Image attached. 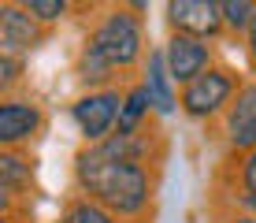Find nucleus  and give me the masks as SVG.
<instances>
[{
  "instance_id": "nucleus-1",
  "label": "nucleus",
  "mask_w": 256,
  "mask_h": 223,
  "mask_svg": "<svg viewBox=\"0 0 256 223\" xmlns=\"http://www.w3.org/2000/svg\"><path fill=\"white\" fill-rule=\"evenodd\" d=\"M145 4H112L104 15L86 30L82 45L74 52V78L86 89L119 86L122 75H130L138 64H145Z\"/></svg>"
},
{
  "instance_id": "nucleus-2",
  "label": "nucleus",
  "mask_w": 256,
  "mask_h": 223,
  "mask_svg": "<svg viewBox=\"0 0 256 223\" xmlns=\"http://www.w3.org/2000/svg\"><path fill=\"white\" fill-rule=\"evenodd\" d=\"M70 178H74V193L104 204L119 223H141L152 208L160 171L122 164V160L104 156L96 145H82L70 160Z\"/></svg>"
},
{
  "instance_id": "nucleus-3",
  "label": "nucleus",
  "mask_w": 256,
  "mask_h": 223,
  "mask_svg": "<svg viewBox=\"0 0 256 223\" xmlns=\"http://www.w3.org/2000/svg\"><path fill=\"white\" fill-rule=\"evenodd\" d=\"M238 89H242V78H238L234 67L226 64H216L212 71H204L200 78H193L190 86H182V115H190V119L197 123H216L223 119L226 108L234 104Z\"/></svg>"
},
{
  "instance_id": "nucleus-4",
  "label": "nucleus",
  "mask_w": 256,
  "mask_h": 223,
  "mask_svg": "<svg viewBox=\"0 0 256 223\" xmlns=\"http://www.w3.org/2000/svg\"><path fill=\"white\" fill-rule=\"evenodd\" d=\"M122 97H126V86H108V89H86L70 101V123L86 145H100L104 138L116 134Z\"/></svg>"
},
{
  "instance_id": "nucleus-5",
  "label": "nucleus",
  "mask_w": 256,
  "mask_h": 223,
  "mask_svg": "<svg viewBox=\"0 0 256 223\" xmlns=\"http://www.w3.org/2000/svg\"><path fill=\"white\" fill-rule=\"evenodd\" d=\"M171 34H186L197 41H219L226 34L223 23V0H171L164 8Z\"/></svg>"
},
{
  "instance_id": "nucleus-6",
  "label": "nucleus",
  "mask_w": 256,
  "mask_h": 223,
  "mask_svg": "<svg viewBox=\"0 0 256 223\" xmlns=\"http://www.w3.org/2000/svg\"><path fill=\"white\" fill-rule=\"evenodd\" d=\"M45 130V108L30 97H4L0 101V145L4 149H26Z\"/></svg>"
},
{
  "instance_id": "nucleus-7",
  "label": "nucleus",
  "mask_w": 256,
  "mask_h": 223,
  "mask_svg": "<svg viewBox=\"0 0 256 223\" xmlns=\"http://www.w3.org/2000/svg\"><path fill=\"white\" fill-rule=\"evenodd\" d=\"M45 38H48V26H41L22 4H12V0L0 4V56L22 60L26 52L45 45Z\"/></svg>"
},
{
  "instance_id": "nucleus-8",
  "label": "nucleus",
  "mask_w": 256,
  "mask_h": 223,
  "mask_svg": "<svg viewBox=\"0 0 256 223\" xmlns=\"http://www.w3.org/2000/svg\"><path fill=\"white\" fill-rule=\"evenodd\" d=\"M164 60H167V71L171 78L182 86H190L193 78H200L204 71L216 67V49L208 41H197V38H186V34H171L164 45Z\"/></svg>"
},
{
  "instance_id": "nucleus-9",
  "label": "nucleus",
  "mask_w": 256,
  "mask_h": 223,
  "mask_svg": "<svg viewBox=\"0 0 256 223\" xmlns=\"http://www.w3.org/2000/svg\"><path fill=\"white\" fill-rule=\"evenodd\" d=\"M138 82L148 89V101H152V112H156V115H174V112H182V104H178L182 89H178V82L171 78V71H167L164 49H148L145 64H141V78H138Z\"/></svg>"
},
{
  "instance_id": "nucleus-10",
  "label": "nucleus",
  "mask_w": 256,
  "mask_h": 223,
  "mask_svg": "<svg viewBox=\"0 0 256 223\" xmlns=\"http://www.w3.org/2000/svg\"><path fill=\"white\" fill-rule=\"evenodd\" d=\"M0 193H4V216H12L19 201L34 197V156L26 149L0 153Z\"/></svg>"
},
{
  "instance_id": "nucleus-11",
  "label": "nucleus",
  "mask_w": 256,
  "mask_h": 223,
  "mask_svg": "<svg viewBox=\"0 0 256 223\" xmlns=\"http://www.w3.org/2000/svg\"><path fill=\"white\" fill-rule=\"evenodd\" d=\"M249 123H256V78L242 82V89H238V97H234V104L226 108L223 119H219V134H223V141H230L234 134H242Z\"/></svg>"
},
{
  "instance_id": "nucleus-12",
  "label": "nucleus",
  "mask_w": 256,
  "mask_h": 223,
  "mask_svg": "<svg viewBox=\"0 0 256 223\" xmlns=\"http://www.w3.org/2000/svg\"><path fill=\"white\" fill-rule=\"evenodd\" d=\"M152 101H148V89L141 86V82H130L126 86V97H122V112H119V127L122 134H130V130H141L145 123H152Z\"/></svg>"
},
{
  "instance_id": "nucleus-13",
  "label": "nucleus",
  "mask_w": 256,
  "mask_h": 223,
  "mask_svg": "<svg viewBox=\"0 0 256 223\" xmlns=\"http://www.w3.org/2000/svg\"><path fill=\"white\" fill-rule=\"evenodd\" d=\"M56 223H119L116 216H112L104 204H96L90 197H82V193H70L67 204L60 208Z\"/></svg>"
},
{
  "instance_id": "nucleus-14",
  "label": "nucleus",
  "mask_w": 256,
  "mask_h": 223,
  "mask_svg": "<svg viewBox=\"0 0 256 223\" xmlns=\"http://www.w3.org/2000/svg\"><path fill=\"white\" fill-rule=\"evenodd\" d=\"M226 178H230V186L226 190H242V193H256V149L252 153H238L226 160Z\"/></svg>"
},
{
  "instance_id": "nucleus-15",
  "label": "nucleus",
  "mask_w": 256,
  "mask_h": 223,
  "mask_svg": "<svg viewBox=\"0 0 256 223\" xmlns=\"http://www.w3.org/2000/svg\"><path fill=\"white\" fill-rule=\"evenodd\" d=\"M252 15H256L252 0H223V23H226V34H230V38H245Z\"/></svg>"
},
{
  "instance_id": "nucleus-16",
  "label": "nucleus",
  "mask_w": 256,
  "mask_h": 223,
  "mask_svg": "<svg viewBox=\"0 0 256 223\" xmlns=\"http://www.w3.org/2000/svg\"><path fill=\"white\" fill-rule=\"evenodd\" d=\"M22 8L41 26H56V23H64L67 15L74 12V4H67V0H22Z\"/></svg>"
},
{
  "instance_id": "nucleus-17",
  "label": "nucleus",
  "mask_w": 256,
  "mask_h": 223,
  "mask_svg": "<svg viewBox=\"0 0 256 223\" xmlns=\"http://www.w3.org/2000/svg\"><path fill=\"white\" fill-rule=\"evenodd\" d=\"M22 82V60L19 56H0V93L12 97V89Z\"/></svg>"
},
{
  "instance_id": "nucleus-18",
  "label": "nucleus",
  "mask_w": 256,
  "mask_h": 223,
  "mask_svg": "<svg viewBox=\"0 0 256 223\" xmlns=\"http://www.w3.org/2000/svg\"><path fill=\"white\" fill-rule=\"evenodd\" d=\"M223 201H226V208H238V212H249V216H256V193L223 190Z\"/></svg>"
},
{
  "instance_id": "nucleus-19",
  "label": "nucleus",
  "mask_w": 256,
  "mask_h": 223,
  "mask_svg": "<svg viewBox=\"0 0 256 223\" xmlns=\"http://www.w3.org/2000/svg\"><path fill=\"white\" fill-rule=\"evenodd\" d=\"M245 60H249V67H252V75H256V15H252V23H249V30H245Z\"/></svg>"
},
{
  "instance_id": "nucleus-20",
  "label": "nucleus",
  "mask_w": 256,
  "mask_h": 223,
  "mask_svg": "<svg viewBox=\"0 0 256 223\" xmlns=\"http://www.w3.org/2000/svg\"><path fill=\"white\" fill-rule=\"evenodd\" d=\"M219 223H256V216H249V212H238V208H226L223 216H219Z\"/></svg>"
}]
</instances>
